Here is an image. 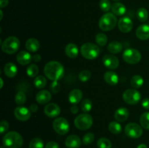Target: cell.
<instances>
[{
	"mask_svg": "<svg viewBox=\"0 0 149 148\" xmlns=\"http://www.w3.org/2000/svg\"><path fill=\"white\" fill-rule=\"evenodd\" d=\"M95 139V135L93 133H91V132H89V133H87L86 134L84 135L82 138V142L84 145H90L91 143H93V142Z\"/></svg>",
	"mask_w": 149,
	"mask_h": 148,
	"instance_id": "obj_40",
	"label": "cell"
},
{
	"mask_svg": "<svg viewBox=\"0 0 149 148\" xmlns=\"http://www.w3.org/2000/svg\"><path fill=\"white\" fill-rule=\"evenodd\" d=\"M0 81H1V86H0V88H2L3 87V85H4V83H3V79L2 78H0Z\"/></svg>",
	"mask_w": 149,
	"mask_h": 148,
	"instance_id": "obj_50",
	"label": "cell"
},
{
	"mask_svg": "<svg viewBox=\"0 0 149 148\" xmlns=\"http://www.w3.org/2000/svg\"><path fill=\"white\" fill-rule=\"evenodd\" d=\"M111 11L112 13L116 16H122L126 13L127 8L122 3L116 2L112 4Z\"/></svg>",
	"mask_w": 149,
	"mask_h": 148,
	"instance_id": "obj_25",
	"label": "cell"
},
{
	"mask_svg": "<svg viewBox=\"0 0 149 148\" xmlns=\"http://www.w3.org/2000/svg\"><path fill=\"white\" fill-rule=\"evenodd\" d=\"M103 78H104L105 81L111 86L116 85L119 82V76H118L117 73L113 71H107L105 73Z\"/></svg>",
	"mask_w": 149,
	"mask_h": 148,
	"instance_id": "obj_21",
	"label": "cell"
},
{
	"mask_svg": "<svg viewBox=\"0 0 149 148\" xmlns=\"http://www.w3.org/2000/svg\"><path fill=\"white\" fill-rule=\"evenodd\" d=\"M4 73L6 76L13 78L17 73V68L13 62H7L4 66Z\"/></svg>",
	"mask_w": 149,
	"mask_h": 148,
	"instance_id": "obj_22",
	"label": "cell"
},
{
	"mask_svg": "<svg viewBox=\"0 0 149 148\" xmlns=\"http://www.w3.org/2000/svg\"><path fill=\"white\" fill-rule=\"evenodd\" d=\"M123 59L128 64L135 65L138 63L141 59V54L138 49L129 48L124 51L122 55Z\"/></svg>",
	"mask_w": 149,
	"mask_h": 148,
	"instance_id": "obj_7",
	"label": "cell"
},
{
	"mask_svg": "<svg viewBox=\"0 0 149 148\" xmlns=\"http://www.w3.org/2000/svg\"><path fill=\"white\" fill-rule=\"evenodd\" d=\"M125 132L127 136L132 139H138L143 134L142 126L136 123H130L125 126Z\"/></svg>",
	"mask_w": 149,
	"mask_h": 148,
	"instance_id": "obj_10",
	"label": "cell"
},
{
	"mask_svg": "<svg viewBox=\"0 0 149 148\" xmlns=\"http://www.w3.org/2000/svg\"><path fill=\"white\" fill-rule=\"evenodd\" d=\"M26 48L29 52H35L39 50V49L40 48V43L35 38H31L26 41Z\"/></svg>",
	"mask_w": 149,
	"mask_h": 148,
	"instance_id": "obj_23",
	"label": "cell"
},
{
	"mask_svg": "<svg viewBox=\"0 0 149 148\" xmlns=\"http://www.w3.org/2000/svg\"><path fill=\"white\" fill-rule=\"evenodd\" d=\"M29 110H30L31 112H32V113H35V112H36L38 110L37 104H35V103L31 104L30 105V107H29Z\"/></svg>",
	"mask_w": 149,
	"mask_h": 148,
	"instance_id": "obj_45",
	"label": "cell"
},
{
	"mask_svg": "<svg viewBox=\"0 0 149 148\" xmlns=\"http://www.w3.org/2000/svg\"><path fill=\"white\" fill-rule=\"evenodd\" d=\"M49 89L52 93H58L61 90V84L58 81H54L50 84Z\"/></svg>",
	"mask_w": 149,
	"mask_h": 148,
	"instance_id": "obj_41",
	"label": "cell"
},
{
	"mask_svg": "<svg viewBox=\"0 0 149 148\" xmlns=\"http://www.w3.org/2000/svg\"><path fill=\"white\" fill-rule=\"evenodd\" d=\"M141 126L143 129L149 130V112H145L140 117Z\"/></svg>",
	"mask_w": 149,
	"mask_h": 148,
	"instance_id": "obj_30",
	"label": "cell"
},
{
	"mask_svg": "<svg viewBox=\"0 0 149 148\" xmlns=\"http://www.w3.org/2000/svg\"><path fill=\"white\" fill-rule=\"evenodd\" d=\"M15 101L16 104H19V105L25 104L26 102V94L23 91H18L16 94L15 97Z\"/></svg>",
	"mask_w": 149,
	"mask_h": 148,
	"instance_id": "obj_36",
	"label": "cell"
},
{
	"mask_svg": "<svg viewBox=\"0 0 149 148\" xmlns=\"http://www.w3.org/2000/svg\"><path fill=\"white\" fill-rule=\"evenodd\" d=\"M39 68L36 64H31L26 70V73L31 78H33V77L36 76L39 73Z\"/></svg>",
	"mask_w": 149,
	"mask_h": 148,
	"instance_id": "obj_32",
	"label": "cell"
},
{
	"mask_svg": "<svg viewBox=\"0 0 149 148\" xmlns=\"http://www.w3.org/2000/svg\"><path fill=\"white\" fill-rule=\"evenodd\" d=\"M95 41L97 42V44L100 46H106L108 41V37L105 33H99L96 35Z\"/></svg>",
	"mask_w": 149,
	"mask_h": 148,
	"instance_id": "obj_33",
	"label": "cell"
},
{
	"mask_svg": "<svg viewBox=\"0 0 149 148\" xmlns=\"http://www.w3.org/2000/svg\"><path fill=\"white\" fill-rule=\"evenodd\" d=\"M1 148H4V147H1Z\"/></svg>",
	"mask_w": 149,
	"mask_h": 148,
	"instance_id": "obj_53",
	"label": "cell"
},
{
	"mask_svg": "<svg viewBox=\"0 0 149 148\" xmlns=\"http://www.w3.org/2000/svg\"><path fill=\"white\" fill-rule=\"evenodd\" d=\"M65 52L68 57L76 58L79 55L78 46L75 44H68L65 47Z\"/></svg>",
	"mask_w": 149,
	"mask_h": 148,
	"instance_id": "obj_24",
	"label": "cell"
},
{
	"mask_svg": "<svg viewBox=\"0 0 149 148\" xmlns=\"http://www.w3.org/2000/svg\"><path fill=\"white\" fill-rule=\"evenodd\" d=\"M9 127H10V125H9L8 122L7 120H2L1 121V123H0V133L1 134L5 133L9 129Z\"/></svg>",
	"mask_w": 149,
	"mask_h": 148,
	"instance_id": "obj_42",
	"label": "cell"
},
{
	"mask_svg": "<svg viewBox=\"0 0 149 148\" xmlns=\"http://www.w3.org/2000/svg\"><path fill=\"white\" fill-rule=\"evenodd\" d=\"M81 54L85 59H96L100 55V48L95 44L87 43L84 44L81 46Z\"/></svg>",
	"mask_w": 149,
	"mask_h": 148,
	"instance_id": "obj_4",
	"label": "cell"
},
{
	"mask_svg": "<svg viewBox=\"0 0 149 148\" xmlns=\"http://www.w3.org/2000/svg\"><path fill=\"white\" fill-rule=\"evenodd\" d=\"M113 1H120V0H113Z\"/></svg>",
	"mask_w": 149,
	"mask_h": 148,
	"instance_id": "obj_52",
	"label": "cell"
},
{
	"mask_svg": "<svg viewBox=\"0 0 149 148\" xmlns=\"http://www.w3.org/2000/svg\"><path fill=\"white\" fill-rule=\"evenodd\" d=\"M103 63L106 68L110 70H115L119 67V60L118 57L113 55H106L103 57Z\"/></svg>",
	"mask_w": 149,
	"mask_h": 148,
	"instance_id": "obj_11",
	"label": "cell"
},
{
	"mask_svg": "<svg viewBox=\"0 0 149 148\" xmlns=\"http://www.w3.org/2000/svg\"><path fill=\"white\" fill-rule=\"evenodd\" d=\"M81 141L77 135H70L65 139V145L68 148H79L81 146Z\"/></svg>",
	"mask_w": 149,
	"mask_h": 148,
	"instance_id": "obj_16",
	"label": "cell"
},
{
	"mask_svg": "<svg viewBox=\"0 0 149 148\" xmlns=\"http://www.w3.org/2000/svg\"><path fill=\"white\" fill-rule=\"evenodd\" d=\"M52 127L57 133L60 135H65L69 131L70 125L68 120L62 117L57 118L52 123Z\"/></svg>",
	"mask_w": 149,
	"mask_h": 148,
	"instance_id": "obj_9",
	"label": "cell"
},
{
	"mask_svg": "<svg viewBox=\"0 0 149 148\" xmlns=\"http://www.w3.org/2000/svg\"><path fill=\"white\" fill-rule=\"evenodd\" d=\"M129 118V110L126 107H119L115 111L114 118L118 122H125Z\"/></svg>",
	"mask_w": 149,
	"mask_h": 148,
	"instance_id": "obj_20",
	"label": "cell"
},
{
	"mask_svg": "<svg viewBox=\"0 0 149 148\" xmlns=\"http://www.w3.org/2000/svg\"><path fill=\"white\" fill-rule=\"evenodd\" d=\"M91 78V72L88 70H84L81 71L79 74V79L82 82L88 81Z\"/></svg>",
	"mask_w": 149,
	"mask_h": 148,
	"instance_id": "obj_38",
	"label": "cell"
},
{
	"mask_svg": "<svg viewBox=\"0 0 149 148\" xmlns=\"http://www.w3.org/2000/svg\"><path fill=\"white\" fill-rule=\"evenodd\" d=\"M70 110H71V113H73V114H77V113H78L79 112V107H77L76 104H74V105L71 106Z\"/></svg>",
	"mask_w": 149,
	"mask_h": 148,
	"instance_id": "obj_46",
	"label": "cell"
},
{
	"mask_svg": "<svg viewBox=\"0 0 149 148\" xmlns=\"http://www.w3.org/2000/svg\"><path fill=\"white\" fill-rule=\"evenodd\" d=\"M0 13H1V17H0V20H2V17H3V12L2 10H0Z\"/></svg>",
	"mask_w": 149,
	"mask_h": 148,
	"instance_id": "obj_51",
	"label": "cell"
},
{
	"mask_svg": "<svg viewBox=\"0 0 149 148\" xmlns=\"http://www.w3.org/2000/svg\"><path fill=\"white\" fill-rule=\"evenodd\" d=\"M9 4V0H0V7L1 9L7 7Z\"/></svg>",
	"mask_w": 149,
	"mask_h": 148,
	"instance_id": "obj_47",
	"label": "cell"
},
{
	"mask_svg": "<svg viewBox=\"0 0 149 148\" xmlns=\"http://www.w3.org/2000/svg\"><path fill=\"white\" fill-rule=\"evenodd\" d=\"M143 78L141 75H135L134 76L132 77L130 81L131 86L133 87L134 89H139L143 85Z\"/></svg>",
	"mask_w": 149,
	"mask_h": 148,
	"instance_id": "obj_27",
	"label": "cell"
},
{
	"mask_svg": "<svg viewBox=\"0 0 149 148\" xmlns=\"http://www.w3.org/2000/svg\"><path fill=\"white\" fill-rule=\"evenodd\" d=\"M52 98V94L47 90H42L38 92L36 96V100L41 104H45L49 102Z\"/></svg>",
	"mask_w": 149,
	"mask_h": 148,
	"instance_id": "obj_19",
	"label": "cell"
},
{
	"mask_svg": "<svg viewBox=\"0 0 149 148\" xmlns=\"http://www.w3.org/2000/svg\"><path fill=\"white\" fill-rule=\"evenodd\" d=\"M83 97V93L79 89H74L70 91L68 94V101L73 104H77L81 102Z\"/></svg>",
	"mask_w": 149,
	"mask_h": 148,
	"instance_id": "obj_17",
	"label": "cell"
},
{
	"mask_svg": "<svg viewBox=\"0 0 149 148\" xmlns=\"http://www.w3.org/2000/svg\"><path fill=\"white\" fill-rule=\"evenodd\" d=\"M97 146L98 148H111L112 144L109 139L102 137L97 140Z\"/></svg>",
	"mask_w": 149,
	"mask_h": 148,
	"instance_id": "obj_34",
	"label": "cell"
},
{
	"mask_svg": "<svg viewBox=\"0 0 149 148\" xmlns=\"http://www.w3.org/2000/svg\"><path fill=\"white\" fill-rule=\"evenodd\" d=\"M93 108V102L89 99H85L81 102V109L84 113H88Z\"/></svg>",
	"mask_w": 149,
	"mask_h": 148,
	"instance_id": "obj_35",
	"label": "cell"
},
{
	"mask_svg": "<svg viewBox=\"0 0 149 148\" xmlns=\"http://www.w3.org/2000/svg\"><path fill=\"white\" fill-rule=\"evenodd\" d=\"M109 130L113 134H119L122 132V128L118 121H112L109 124Z\"/></svg>",
	"mask_w": 149,
	"mask_h": 148,
	"instance_id": "obj_28",
	"label": "cell"
},
{
	"mask_svg": "<svg viewBox=\"0 0 149 148\" xmlns=\"http://www.w3.org/2000/svg\"><path fill=\"white\" fill-rule=\"evenodd\" d=\"M108 50L112 54H118L120 53L123 49L122 44L119 41H113L110 42L108 45Z\"/></svg>",
	"mask_w": 149,
	"mask_h": 148,
	"instance_id": "obj_26",
	"label": "cell"
},
{
	"mask_svg": "<svg viewBox=\"0 0 149 148\" xmlns=\"http://www.w3.org/2000/svg\"><path fill=\"white\" fill-rule=\"evenodd\" d=\"M17 62L22 65H29L33 59L31 54L27 51H21L19 52L16 57Z\"/></svg>",
	"mask_w": 149,
	"mask_h": 148,
	"instance_id": "obj_18",
	"label": "cell"
},
{
	"mask_svg": "<svg viewBox=\"0 0 149 148\" xmlns=\"http://www.w3.org/2000/svg\"><path fill=\"white\" fill-rule=\"evenodd\" d=\"M118 27L122 33H129L132 30L133 23L129 17H122L118 21Z\"/></svg>",
	"mask_w": 149,
	"mask_h": 148,
	"instance_id": "obj_12",
	"label": "cell"
},
{
	"mask_svg": "<svg viewBox=\"0 0 149 148\" xmlns=\"http://www.w3.org/2000/svg\"><path fill=\"white\" fill-rule=\"evenodd\" d=\"M116 23H118V22L116 15L113 13L107 12L101 16L99 20L98 26L103 31H109L114 28Z\"/></svg>",
	"mask_w": 149,
	"mask_h": 148,
	"instance_id": "obj_3",
	"label": "cell"
},
{
	"mask_svg": "<svg viewBox=\"0 0 149 148\" xmlns=\"http://www.w3.org/2000/svg\"><path fill=\"white\" fill-rule=\"evenodd\" d=\"M142 106L146 110H149V98L146 97V98L143 99V100L142 101Z\"/></svg>",
	"mask_w": 149,
	"mask_h": 148,
	"instance_id": "obj_44",
	"label": "cell"
},
{
	"mask_svg": "<svg viewBox=\"0 0 149 148\" xmlns=\"http://www.w3.org/2000/svg\"><path fill=\"white\" fill-rule=\"evenodd\" d=\"M136 36L139 39L143 41L149 39V25L143 24L138 26L135 31Z\"/></svg>",
	"mask_w": 149,
	"mask_h": 148,
	"instance_id": "obj_15",
	"label": "cell"
},
{
	"mask_svg": "<svg viewBox=\"0 0 149 148\" xmlns=\"http://www.w3.org/2000/svg\"><path fill=\"white\" fill-rule=\"evenodd\" d=\"M2 142L5 147L20 148L23 144V139L18 132L10 131L3 136Z\"/></svg>",
	"mask_w": 149,
	"mask_h": 148,
	"instance_id": "obj_2",
	"label": "cell"
},
{
	"mask_svg": "<svg viewBox=\"0 0 149 148\" xmlns=\"http://www.w3.org/2000/svg\"><path fill=\"white\" fill-rule=\"evenodd\" d=\"M29 148H44V142L40 138H33L29 144Z\"/></svg>",
	"mask_w": 149,
	"mask_h": 148,
	"instance_id": "obj_37",
	"label": "cell"
},
{
	"mask_svg": "<svg viewBox=\"0 0 149 148\" xmlns=\"http://www.w3.org/2000/svg\"><path fill=\"white\" fill-rule=\"evenodd\" d=\"M33 85L37 89H43L47 85V79L43 75H38L33 81Z\"/></svg>",
	"mask_w": 149,
	"mask_h": 148,
	"instance_id": "obj_29",
	"label": "cell"
},
{
	"mask_svg": "<svg viewBox=\"0 0 149 148\" xmlns=\"http://www.w3.org/2000/svg\"><path fill=\"white\" fill-rule=\"evenodd\" d=\"M64 67L61 62L58 61H49L45 65L44 73L47 78L51 81H58L64 74Z\"/></svg>",
	"mask_w": 149,
	"mask_h": 148,
	"instance_id": "obj_1",
	"label": "cell"
},
{
	"mask_svg": "<svg viewBox=\"0 0 149 148\" xmlns=\"http://www.w3.org/2000/svg\"><path fill=\"white\" fill-rule=\"evenodd\" d=\"M41 59H42V57H41V55H39V54H36V55H34L33 56H32V59H33L34 62H39V61L41 60Z\"/></svg>",
	"mask_w": 149,
	"mask_h": 148,
	"instance_id": "obj_48",
	"label": "cell"
},
{
	"mask_svg": "<svg viewBox=\"0 0 149 148\" xmlns=\"http://www.w3.org/2000/svg\"><path fill=\"white\" fill-rule=\"evenodd\" d=\"M137 148H148V147H147V146L145 145V144H141V145H138Z\"/></svg>",
	"mask_w": 149,
	"mask_h": 148,
	"instance_id": "obj_49",
	"label": "cell"
},
{
	"mask_svg": "<svg viewBox=\"0 0 149 148\" xmlns=\"http://www.w3.org/2000/svg\"><path fill=\"white\" fill-rule=\"evenodd\" d=\"M124 101L128 104H137L141 99V94L135 89H128L125 90L122 95Z\"/></svg>",
	"mask_w": 149,
	"mask_h": 148,
	"instance_id": "obj_8",
	"label": "cell"
},
{
	"mask_svg": "<svg viewBox=\"0 0 149 148\" xmlns=\"http://www.w3.org/2000/svg\"><path fill=\"white\" fill-rule=\"evenodd\" d=\"M137 17L141 22H146L148 18V12L147 10L143 7L139 8L137 11Z\"/></svg>",
	"mask_w": 149,
	"mask_h": 148,
	"instance_id": "obj_31",
	"label": "cell"
},
{
	"mask_svg": "<svg viewBox=\"0 0 149 148\" xmlns=\"http://www.w3.org/2000/svg\"><path fill=\"white\" fill-rule=\"evenodd\" d=\"M20 44L18 38L15 36H10L1 43V50L4 53L12 55L18 50Z\"/></svg>",
	"mask_w": 149,
	"mask_h": 148,
	"instance_id": "obj_5",
	"label": "cell"
},
{
	"mask_svg": "<svg viewBox=\"0 0 149 148\" xmlns=\"http://www.w3.org/2000/svg\"><path fill=\"white\" fill-rule=\"evenodd\" d=\"M14 114L16 118L20 121H26L31 118V110L28 109L27 107H17L15 109Z\"/></svg>",
	"mask_w": 149,
	"mask_h": 148,
	"instance_id": "obj_13",
	"label": "cell"
},
{
	"mask_svg": "<svg viewBox=\"0 0 149 148\" xmlns=\"http://www.w3.org/2000/svg\"><path fill=\"white\" fill-rule=\"evenodd\" d=\"M93 124V118L87 113L80 114L74 119V125L78 129L85 131L90 129Z\"/></svg>",
	"mask_w": 149,
	"mask_h": 148,
	"instance_id": "obj_6",
	"label": "cell"
},
{
	"mask_svg": "<svg viewBox=\"0 0 149 148\" xmlns=\"http://www.w3.org/2000/svg\"><path fill=\"white\" fill-rule=\"evenodd\" d=\"M45 148H59V145L55 142H49L47 143Z\"/></svg>",
	"mask_w": 149,
	"mask_h": 148,
	"instance_id": "obj_43",
	"label": "cell"
},
{
	"mask_svg": "<svg viewBox=\"0 0 149 148\" xmlns=\"http://www.w3.org/2000/svg\"><path fill=\"white\" fill-rule=\"evenodd\" d=\"M111 6L109 0H100L99 2V7L103 12H109L111 9Z\"/></svg>",
	"mask_w": 149,
	"mask_h": 148,
	"instance_id": "obj_39",
	"label": "cell"
},
{
	"mask_svg": "<svg viewBox=\"0 0 149 148\" xmlns=\"http://www.w3.org/2000/svg\"><path fill=\"white\" fill-rule=\"evenodd\" d=\"M45 114L49 118H56L61 113V107L55 103H48L44 109Z\"/></svg>",
	"mask_w": 149,
	"mask_h": 148,
	"instance_id": "obj_14",
	"label": "cell"
}]
</instances>
